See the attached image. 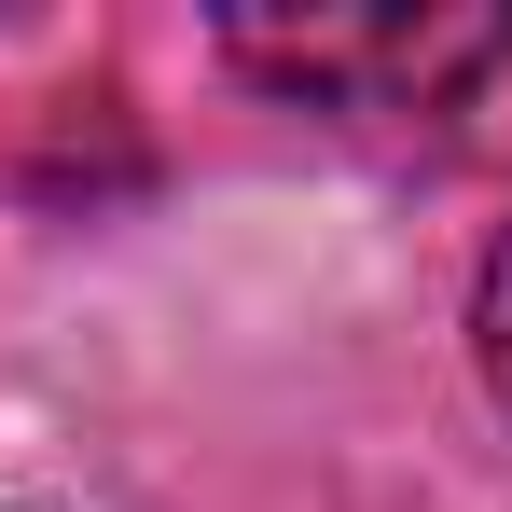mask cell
Returning <instances> with one entry per match:
<instances>
[{"mask_svg": "<svg viewBox=\"0 0 512 512\" xmlns=\"http://www.w3.org/2000/svg\"><path fill=\"white\" fill-rule=\"evenodd\" d=\"M471 333H485V374H499V402H512V236H499V263H485V305H471Z\"/></svg>", "mask_w": 512, "mask_h": 512, "instance_id": "obj_1", "label": "cell"}]
</instances>
